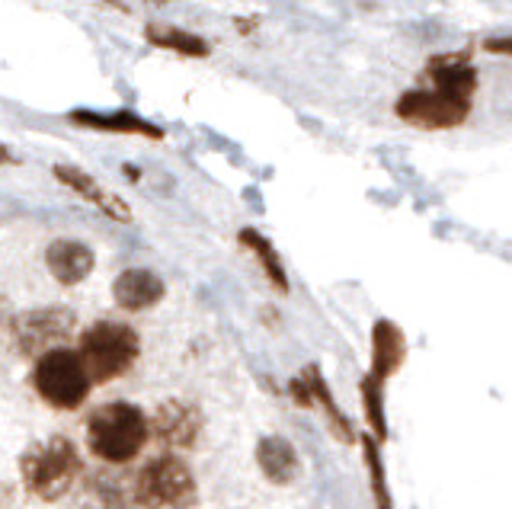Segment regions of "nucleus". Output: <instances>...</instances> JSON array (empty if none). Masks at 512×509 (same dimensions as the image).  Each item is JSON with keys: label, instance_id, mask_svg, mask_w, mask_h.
Masks as SVG:
<instances>
[{"label": "nucleus", "instance_id": "ddd939ff", "mask_svg": "<svg viewBox=\"0 0 512 509\" xmlns=\"http://www.w3.org/2000/svg\"><path fill=\"white\" fill-rule=\"evenodd\" d=\"M407 362V337L397 321L381 317L372 327V372L378 381H388L400 372V365Z\"/></svg>", "mask_w": 512, "mask_h": 509}, {"label": "nucleus", "instance_id": "9b49d317", "mask_svg": "<svg viewBox=\"0 0 512 509\" xmlns=\"http://www.w3.org/2000/svg\"><path fill=\"white\" fill-rule=\"evenodd\" d=\"M55 180H61L64 186L71 189V193H77L84 202H90V205H96L106 218H112V221H119V225H128L132 221V209L116 196V193H109L106 186H100L87 170H80V167H74V164H58L55 170Z\"/></svg>", "mask_w": 512, "mask_h": 509}, {"label": "nucleus", "instance_id": "423d86ee", "mask_svg": "<svg viewBox=\"0 0 512 509\" xmlns=\"http://www.w3.org/2000/svg\"><path fill=\"white\" fill-rule=\"evenodd\" d=\"M77 330V314L64 305H45L20 311L10 317V343L20 356H42L48 349H58L68 343V337Z\"/></svg>", "mask_w": 512, "mask_h": 509}, {"label": "nucleus", "instance_id": "20e7f679", "mask_svg": "<svg viewBox=\"0 0 512 509\" xmlns=\"http://www.w3.org/2000/svg\"><path fill=\"white\" fill-rule=\"evenodd\" d=\"M135 509H192L199 503L196 474L180 455L164 452L132 477Z\"/></svg>", "mask_w": 512, "mask_h": 509}, {"label": "nucleus", "instance_id": "f257e3e1", "mask_svg": "<svg viewBox=\"0 0 512 509\" xmlns=\"http://www.w3.org/2000/svg\"><path fill=\"white\" fill-rule=\"evenodd\" d=\"M148 413L135 404L112 401L87 417V449L106 465H128L148 445Z\"/></svg>", "mask_w": 512, "mask_h": 509}, {"label": "nucleus", "instance_id": "6e6552de", "mask_svg": "<svg viewBox=\"0 0 512 509\" xmlns=\"http://www.w3.org/2000/svg\"><path fill=\"white\" fill-rule=\"evenodd\" d=\"M205 429V413L199 404L180 401V397H167L154 407L148 417V433L164 445L167 452H189L196 449Z\"/></svg>", "mask_w": 512, "mask_h": 509}, {"label": "nucleus", "instance_id": "dca6fc26", "mask_svg": "<svg viewBox=\"0 0 512 509\" xmlns=\"http://www.w3.org/2000/svg\"><path fill=\"white\" fill-rule=\"evenodd\" d=\"M304 381H308V388H311V397H314V407L324 410V417H327V426H330V433L333 439H340L343 445H356V426H352V420L343 413V407L333 401V391L327 385V378L324 372L317 369V365H304L301 369Z\"/></svg>", "mask_w": 512, "mask_h": 509}, {"label": "nucleus", "instance_id": "2eb2a0df", "mask_svg": "<svg viewBox=\"0 0 512 509\" xmlns=\"http://www.w3.org/2000/svg\"><path fill=\"white\" fill-rule=\"evenodd\" d=\"M74 125H84V129H96V132H109V135H141L160 141L164 138V129L148 119L135 116L132 109H116V113H96V109H77L71 113Z\"/></svg>", "mask_w": 512, "mask_h": 509}, {"label": "nucleus", "instance_id": "0eeeda50", "mask_svg": "<svg viewBox=\"0 0 512 509\" xmlns=\"http://www.w3.org/2000/svg\"><path fill=\"white\" fill-rule=\"evenodd\" d=\"M394 113L400 122L413 125V129L442 132V129H458V125L468 122L471 100H455L439 90H407L394 103Z\"/></svg>", "mask_w": 512, "mask_h": 509}, {"label": "nucleus", "instance_id": "a211bd4d", "mask_svg": "<svg viewBox=\"0 0 512 509\" xmlns=\"http://www.w3.org/2000/svg\"><path fill=\"white\" fill-rule=\"evenodd\" d=\"M237 241H240V247L253 253V260L260 263V269L266 273L272 289H276L279 295H285L288 292V273H285V263L279 257L276 244H272L269 237L263 231H256V228H244L237 234Z\"/></svg>", "mask_w": 512, "mask_h": 509}, {"label": "nucleus", "instance_id": "7ed1b4c3", "mask_svg": "<svg viewBox=\"0 0 512 509\" xmlns=\"http://www.w3.org/2000/svg\"><path fill=\"white\" fill-rule=\"evenodd\" d=\"M77 356L93 385H109L135 369L141 356V337L135 327L119 321H96L80 333Z\"/></svg>", "mask_w": 512, "mask_h": 509}, {"label": "nucleus", "instance_id": "aec40b11", "mask_svg": "<svg viewBox=\"0 0 512 509\" xmlns=\"http://www.w3.org/2000/svg\"><path fill=\"white\" fill-rule=\"evenodd\" d=\"M356 442L362 445V461L368 471V487H372L375 509H394V493L388 484V468H384V458H381V442L372 436H362Z\"/></svg>", "mask_w": 512, "mask_h": 509}, {"label": "nucleus", "instance_id": "1a4fd4ad", "mask_svg": "<svg viewBox=\"0 0 512 509\" xmlns=\"http://www.w3.org/2000/svg\"><path fill=\"white\" fill-rule=\"evenodd\" d=\"M167 295V285L160 279L154 269H144V266H132V269H122L112 282V298L122 311H151L154 305H160Z\"/></svg>", "mask_w": 512, "mask_h": 509}, {"label": "nucleus", "instance_id": "412c9836", "mask_svg": "<svg viewBox=\"0 0 512 509\" xmlns=\"http://www.w3.org/2000/svg\"><path fill=\"white\" fill-rule=\"evenodd\" d=\"M359 397L365 410V423L372 429V439L388 442V410H384V381H378L372 372H365L359 381Z\"/></svg>", "mask_w": 512, "mask_h": 509}, {"label": "nucleus", "instance_id": "4468645a", "mask_svg": "<svg viewBox=\"0 0 512 509\" xmlns=\"http://www.w3.org/2000/svg\"><path fill=\"white\" fill-rule=\"evenodd\" d=\"M256 468L263 471L269 484H295L301 477V458L298 449L285 436H263L256 442Z\"/></svg>", "mask_w": 512, "mask_h": 509}, {"label": "nucleus", "instance_id": "f3484780", "mask_svg": "<svg viewBox=\"0 0 512 509\" xmlns=\"http://www.w3.org/2000/svg\"><path fill=\"white\" fill-rule=\"evenodd\" d=\"M84 509H135L132 481L122 471H96L84 484Z\"/></svg>", "mask_w": 512, "mask_h": 509}, {"label": "nucleus", "instance_id": "f8f14e48", "mask_svg": "<svg viewBox=\"0 0 512 509\" xmlns=\"http://www.w3.org/2000/svg\"><path fill=\"white\" fill-rule=\"evenodd\" d=\"M426 81L432 84V90L448 93L455 100H471L477 90V68L468 61V52L436 55L426 65Z\"/></svg>", "mask_w": 512, "mask_h": 509}, {"label": "nucleus", "instance_id": "393cba45", "mask_svg": "<svg viewBox=\"0 0 512 509\" xmlns=\"http://www.w3.org/2000/svg\"><path fill=\"white\" fill-rule=\"evenodd\" d=\"M0 164H20V161H16V154L4 145V141H0Z\"/></svg>", "mask_w": 512, "mask_h": 509}, {"label": "nucleus", "instance_id": "f03ea898", "mask_svg": "<svg viewBox=\"0 0 512 509\" xmlns=\"http://www.w3.org/2000/svg\"><path fill=\"white\" fill-rule=\"evenodd\" d=\"M20 477L32 497H39L42 503H58L84 477V461L71 439L48 436L32 442L20 455Z\"/></svg>", "mask_w": 512, "mask_h": 509}, {"label": "nucleus", "instance_id": "9d476101", "mask_svg": "<svg viewBox=\"0 0 512 509\" xmlns=\"http://www.w3.org/2000/svg\"><path fill=\"white\" fill-rule=\"evenodd\" d=\"M45 266L55 282H61L64 289H71V285H80L84 279H90L93 266H96V253L84 241L61 237V241H52L45 247Z\"/></svg>", "mask_w": 512, "mask_h": 509}, {"label": "nucleus", "instance_id": "39448f33", "mask_svg": "<svg viewBox=\"0 0 512 509\" xmlns=\"http://www.w3.org/2000/svg\"><path fill=\"white\" fill-rule=\"evenodd\" d=\"M32 388L42 397L48 407L55 410H77L87 401V394L93 388V381L80 362L77 349L58 346L48 349L36 359V369H32Z\"/></svg>", "mask_w": 512, "mask_h": 509}, {"label": "nucleus", "instance_id": "4be33fe9", "mask_svg": "<svg viewBox=\"0 0 512 509\" xmlns=\"http://www.w3.org/2000/svg\"><path fill=\"white\" fill-rule=\"evenodd\" d=\"M285 391H288V397L298 404V407H304V410H311L314 407V397H311V388H308V381H304V375H298V378H292L285 385Z\"/></svg>", "mask_w": 512, "mask_h": 509}, {"label": "nucleus", "instance_id": "6ab92c4d", "mask_svg": "<svg viewBox=\"0 0 512 509\" xmlns=\"http://www.w3.org/2000/svg\"><path fill=\"white\" fill-rule=\"evenodd\" d=\"M144 39L157 45V49L173 52L180 58H208V52H212V45H208L199 33H189V29H180V26L151 23L144 29Z\"/></svg>", "mask_w": 512, "mask_h": 509}, {"label": "nucleus", "instance_id": "b1692460", "mask_svg": "<svg viewBox=\"0 0 512 509\" xmlns=\"http://www.w3.org/2000/svg\"><path fill=\"white\" fill-rule=\"evenodd\" d=\"M10 317H13V308H10V301L0 295V330H7L10 327Z\"/></svg>", "mask_w": 512, "mask_h": 509}, {"label": "nucleus", "instance_id": "5701e85b", "mask_svg": "<svg viewBox=\"0 0 512 509\" xmlns=\"http://www.w3.org/2000/svg\"><path fill=\"white\" fill-rule=\"evenodd\" d=\"M484 49L490 52V55H509V36H496V39H487L484 42Z\"/></svg>", "mask_w": 512, "mask_h": 509}]
</instances>
